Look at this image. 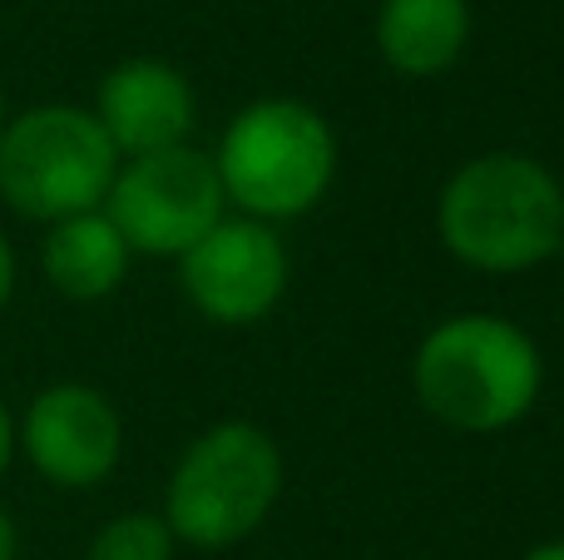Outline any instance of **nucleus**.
<instances>
[{
  "label": "nucleus",
  "instance_id": "obj_1",
  "mask_svg": "<svg viewBox=\"0 0 564 560\" xmlns=\"http://www.w3.org/2000/svg\"><path fill=\"white\" fill-rule=\"evenodd\" d=\"M436 238L476 273H530L564 248V184L520 149L476 154L441 184Z\"/></svg>",
  "mask_w": 564,
  "mask_h": 560
},
{
  "label": "nucleus",
  "instance_id": "obj_2",
  "mask_svg": "<svg viewBox=\"0 0 564 560\" xmlns=\"http://www.w3.org/2000/svg\"><path fill=\"white\" fill-rule=\"evenodd\" d=\"M545 357L520 323L496 313H456L421 337L411 357V392L421 412L460 437H496L520 427L540 402Z\"/></svg>",
  "mask_w": 564,
  "mask_h": 560
},
{
  "label": "nucleus",
  "instance_id": "obj_3",
  "mask_svg": "<svg viewBox=\"0 0 564 560\" xmlns=\"http://www.w3.org/2000/svg\"><path fill=\"white\" fill-rule=\"evenodd\" d=\"M218 184L243 218H302L337 184V134L307 99L268 95L243 105L218 139Z\"/></svg>",
  "mask_w": 564,
  "mask_h": 560
},
{
  "label": "nucleus",
  "instance_id": "obj_4",
  "mask_svg": "<svg viewBox=\"0 0 564 560\" xmlns=\"http://www.w3.org/2000/svg\"><path fill=\"white\" fill-rule=\"evenodd\" d=\"M282 496V452L273 432L228 417L198 432L164 486V526L178 546L228 551L273 516Z\"/></svg>",
  "mask_w": 564,
  "mask_h": 560
},
{
  "label": "nucleus",
  "instance_id": "obj_5",
  "mask_svg": "<svg viewBox=\"0 0 564 560\" xmlns=\"http://www.w3.org/2000/svg\"><path fill=\"white\" fill-rule=\"evenodd\" d=\"M119 154L99 119L79 105H30L0 134V198L20 218H59L105 208Z\"/></svg>",
  "mask_w": 564,
  "mask_h": 560
},
{
  "label": "nucleus",
  "instance_id": "obj_6",
  "mask_svg": "<svg viewBox=\"0 0 564 560\" xmlns=\"http://www.w3.org/2000/svg\"><path fill=\"white\" fill-rule=\"evenodd\" d=\"M105 214L144 258H184L218 218H228V198L218 184L214 154L194 144H174L159 154L119 159L115 184L105 194Z\"/></svg>",
  "mask_w": 564,
  "mask_h": 560
},
{
  "label": "nucleus",
  "instance_id": "obj_7",
  "mask_svg": "<svg viewBox=\"0 0 564 560\" xmlns=\"http://www.w3.org/2000/svg\"><path fill=\"white\" fill-rule=\"evenodd\" d=\"M292 278L288 244L273 224L258 218H218L184 258L178 283L198 317L218 327H253L282 303Z\"/></svg>",
  "mask_w": 564,
  "mask_h": 560
},
{
  "label": "nucleus",
  "instance_id": "obj_8",
  "mask_svg": "<svg viewBox=\"0 0 564 560\" xmlns=\"http://www.w3.org/2000/svg\"><path fill=\"white\" fill-rule=\"evenodd\" d=\"M15 452L40 482L59 492H89L109 482L124 456L119 407L89 383H50L30 397L15 422Z\"/></svg>",
  "mask_w": 564,
  "mask_h": 560
},
{
  "label": "nucleus",
  "instance_id": "obj_9",
  "mask_svg": "<svg viewBox=\"0 0 564 560\" xmlns=\"http://www.w3.org/2000/svg\"><path fill=\"white\" fill-rule=\"evenodd\" d=\"M89 115L99 119V129H105V139L115 144L119 159H139V154L188 144L198 119V99L178 65L154 55H134V60H119L99 79Z\"/></svg>",
  "mask_w": 564,
  "mask_h": 560
},
{
  "label": "nucleus",
  "instance_id": "obj_10",
  "mask_svg": "<svg viewBox=\"0 0 564 560\" xmlns=\"http://www.w3.org/2000/svg\"><path fill=\"white\" fill-rule=\"evenodd\" d=\"M129 263H134V254L119 238V228L109 224L105 208L45 224V238H40V273L69 303H99V298L119 293Z\"/></svg>",
  "mask_w": 564,
  "mask_h": 560
},
{
  "label": "nucleus",
  "instance_id": "obj_11",
  "mask_svg": "<svg viewBox=\"0 0 564 560\" xmlns=\"http://www.w3.org/2000/svg\"><path fill=\"white\" fill-rule=\"evenodd\" d=\"M470 45V0H381L377 50L397 75L436 79Z\"/></svg>",
  "mask_w": 564,
  "mask_h": 560
},
{
  "label": "nucleus",
  "instance_id": "obj_12",
  "mask_svg": "<svg viewBox=\"0 0 564 560\" xmlns=\"http://www.w3.org/2000/svg\"><path fill=\"white\" fill-rule=\"evenodd\" d=\"M178 541L159 511H119L89 536L85 560H174Z\"/></svg>",
  "mask_w": 564,
  "mask_h": 560
},
{
  "label": "nucleus",
  "instance_id": "obj_13",
  "mask_svg": "<svg viewBox=\"0 0 564 560\" xmlns=\"http://www.w3.org/2000/svg\"><path fill=\"white\" fill-rule=\"evenodd\" d=\"M15 278H20L15 248H10V238L0 234V313H6V303H10V298H15Z\"/></svg>",
  "mask_w": 564,
  "mask_h": 560
},
{
  "label": "nucleus",
  "instance_id": "obj_14",
  "mask_svg": "<svg viewBox=\"0 0 564 560\" xmlns=\"http://www.w3.org/2000/svg\"><path fill=\"white\" fill-rule=\"evenodd\" d=\"M10 462H15V417H10V407L0 402V476L10 472Z\"/></svg>",
  "mask_w": 564,
  "mask_h": 560
},
{
  "label": "nucleus",
  "instance_id": "obj_15",
  "mask_svg": "<svg viewBox=\"0 0 564 560\" xmlns=\"http://www.w3.org/2000/svg\"><path fill=\"white\" fill-rule=\"evenodd\" d=\"M0 560H20V526L6 506H0Z\"/></svg>",
  "mask_w": 564,
  "mask_h": 560
},
{
  "label": "nucleus",
  "instance_id": "obj_16",
  "mask_svg": "<svg viewBox=\"0 0 564 560\" xmlns=\"http://www.w3.org/2000/svg\"><path fill=\"white\" fill-rule=\"evenodd\" d=\"M520 560H564V541H540V546H530Z\"/></svg>",
  "mask_w": 564,
  "mask_h": 560
},
{
  "label": "nucleus",
  "instance_id": "obj_17",
  "mask_svg": "<svg viewBox=\"0 0 564 560\" xmlns=\"http://www.w3.org/2000/svg\"><path fill=\"white\" fill-rule=\"evenodd\" d=\"M6 119H10V105H6V89H0V134H6Z\"/></svg>",
  "mask_w": 564,
  "mask_h": 560
}]
</instances>
